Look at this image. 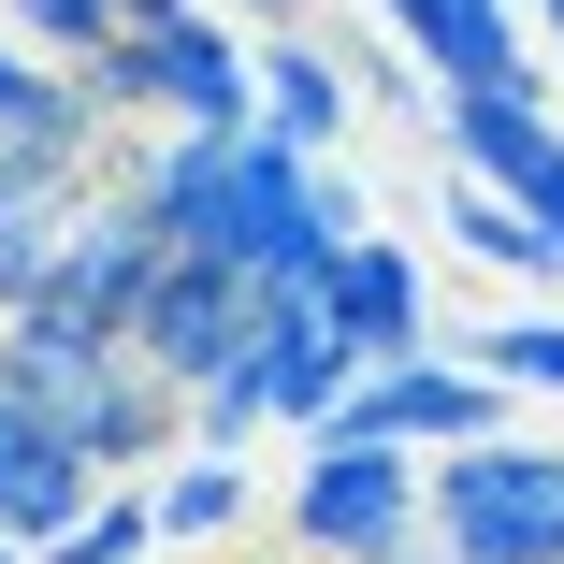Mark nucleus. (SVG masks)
<instances>
[{
  "label": "nucleus",
  "instance_id": "obj_18",
  "mask_svg": "<svg viewBox=\"0 0 564 564\" xmlns=\"http://www.w3.org/2000/svg\"><path fill=\"white\" fill-rule=\"evenodd\" d=\"M478 362H492L507 391H564V318H492Z\"/></svg>",
  "mask_w": 564,
  "mask_h": 564
},
{
  "label": "nucleus",
  "instance_id": "obj_11",
  "mask_svg": "<svg viewBox=\"0 0 564 564\" xmlns=\"http://www.w3.org/2000/svg\"><path fill=\"white\" fill-rule=\"evenodd\" d=\"M348 101H362V73L333 58V44H304V30H275V44H261V131H290L304 160L348 145Z\"/></svg>",
  "mask_w": 564,
  "mask_h": 564
},
{
  "label": "nucleus",
  "instance_id": "obj_22",
  "mask_svg": "<svg viewBox=\"0 0 564 564\" xmlns=\"http://www.w3.org/2000/svg\"><path fill=\"white\" fill-rule=\"evenodd\" d=\"M535 30H550V58H564V0H535Z\"/></svg>",
  "mask_w": 564,
  "mask_h": 564
},
{
  "label": "nucleus",
  "instance_id": "obj_4",
  "mask_svg": "<svg viewBox=\"0 0 564 564\" xmlns=\"http://www.w3.org/2000/svg\"><path fill=\"white\" fill-rule=\"evenodd\" d=\"M131 117L87 87V58H44L30 30H0V188H101V145Z\"/></svg>",
  "mask_w": 564,
  "mask_h": 564
},
{
  "label": "nucleus",
  "instance_id": "obj_17",
  "mask_svg": "<svg viewBox=\"0 0 564 564\" xmlns=\"http://www.w3.org/2000/svg\"><path fill=\"white\" fill-rule=\"evenodd\" d=\"M261 420H275V391H261V362H232V377H203V391H188V448H247Z\"/></svg>",
  "mask_w": 564,
  "mask_h": 564
},
{
  "label": "nucleus",
  "instance_id": "obj_23",
  "mask_svg": "<svg viewBox=\"0 0 564 564\" xmlns=\"http://www.w3.org/2000/svg\"><path fill=\"white\" fill-rule=\"evenodd\" d=\"M0 564H44V550H15V535H0Z\"/></svg>",
  "mask_w": 564,
  "mask_h": 564
},
{
  "label": "nucleus",
  "instance_id": "obj_3",
  "mask_svg": "<svg viewBox=\"0 0 564 564\" xmlns=\"http://www.w3.org/2000/svg\"><path fill=\"white\" fill-rule=\"evenodd\" d=\"M87 87L117 117H174V131H261V58L232 44V15H160V30H101Z\"/></svg>",
  "mask_w": 564,
  "mask_h": 564
},
{
  "label": "nucleus",
  "instance_id": "obj_20",
  "mask_svg": "<svg viewBox=\"0 0 564 564\" xmlns=\"http://www.w3.org/2000/svg\"><path fill=\"white\" fill-rule=\"evenodd\" d=\"M535 217H550V232H564V160H550V188H535Z\"/></svg>",
  "mask_w": 564,
  "mask_h": 564
},
{
  "label": "nucleus",
  "instance_id": "obj_9",
  "mask_svg": "<svg viewBox=\"0 0 564 564\" xmlns=\"http://www.w3.org/2000/svg\"><path fill=\"white\" fill-rule=\"evenodd\" d=\"M87 507H101V464H87V448H73L30 391H0V535L44 550V535H73Z\"/></svg>",
  "mask_w": 564,
  "mask_h": 564
},
{
  "label": "nucleus",
  "instance_id": "obj_19",
  "mask_svg": "<svg viewBox=\"0 0 564 564\" xmlns=\"http://www.w3.org/2000/svg\"><path fill=\"white\" fill-rule=\"evenodd\" d=\"M0 30H30L44 58H87L101 30H117V0H0Z\"/></svg>",
  "mask_w": 564,
  "mask_h": 564
},
{
  "label": "nucleus",
  "instance_id": "obj_8",
  "mask_svg": "<svg viewBox=\"0 0 564 564\" xmlns=\"http://www.w3.org/2000/svg\"><path fill=\"white\" fill-rule=\"evenodd\" d=\"M261 391H275V420H333V405H348V377H362V348H348V333H333V290L318 275H261Z\"/></svg>",
  "mask_w": 564,
  "mask_h": 564
},
{
  "label": "nucleus",
  "instance_id": "obj_7",
  "mask_svg": "<svg viewBox=\"0 0 564 564\" xmlns=\"http://www.w3.org/2000/svg\"><path fill=\"white\" fill-rule=\"evenodd\" d=\"M434 131H448V174H478V188H550L564 160V117H550V87L535 73H478V87H434Z\"/></svg>",
  "mask_w": 564,
  "mask_h": 564
},
{
  "label": "nucleus",
  "instance_id": "obj_12",
  "mask_svg": "<svg viewBox=\"0 0 564 564\" xmlns=\"http://www.w3.org/2000/svg\"><path fill=\"white\" fill-rule=\"evenodd\" d=\"M377 15L434 58V87H478V73H535L521 58V0H377Z\"/></svg>",
  "mask_w": 564,
  "mask_h": 564
},
{
  "label": "nucleus",
  "instance_id": "obj_6",
  "mask_svg": "<svg viewBox=\"0 0 564 564\" xmlns=\"http://www.w3.org/2000/svg\"><path fill=\"white\" fill-rule=\"evenodd\" d=\"M318 434H391V448H464V434H507V377L492 362H377L348 377V405H333Z\"/></svg>",
  "mask_w": 564,
  "mask_h": 564
},
{
  "label": "nucleus",
  "instance_id": "obj_24",
  "mask_svg": "<svg viewBox=\"0 0 564 564\" xmlns=\"http://www.w3.org/2000/svg\"><path fill=\"white\" fill-rule=\"evenodd\" d=\"M232 564H247V550H232ZM290 564H318V550H290Z\"/></svg>",
  "mask_w": 564,
  "mask_h": 564
},
{
  "label": "nucleus",
  "instance_id": "obj_21",
  "mask_svg": "<svg viewBox=\"0 0 564 564\" xmlns=\"http://www.w3.org/2000/svg\"><path fill=\"white\" fill-rule=\"evenodd\" d=\"M247 15H261V30H290V15H304V0H247Z\"/></svg>",
  "mask_w": 564,
  "mask_h": 564
},
{
  "label": "nucleus",
  "instance_id": "obj_2",
  "mask_svg": "<svg viewBox=\"0 0 564 564\" xmlns=\"http://www.w3.org/2000/svg\"><path fill=\"white\" fill-rule=\"evenodd\" d=\"M420 448L391 434H318L304 478H290V550L318 564H434V507H420Z\"/></svg>",
  "mask_w": 564,
  "mask_h": 564
},
{
  "label": "nucleus",
  "instance_id": "obj_13",
  "mask_svg": "<svg viewBox=\"0 0 564 564\" xmlns=\"http://www.w3.org/2000/svg\"><path fill=\"white\" fill-rule=\"evenodd\" d=\"M448 247L492 261V275H564V232H550L521 188H478V174H448Z\"/></svg>",
  "mask_w": 564,
  "mask_h": 564
},
{
  "label": "nucleus",
  "instance_id": "obj_5",
  "mask_svg": "<svg viewBox=\"0 0 564 564\" xmlns=\"http://www.w3.org/2000/svg\"><path fill=\"white\" fill-rule=\"evenodd\" d=\"M131 348H145L174 391L232 377V362L261 348V275H247V261H217V247H174L160 290H145V318H131Z\"/></svg>",
  "mask_w": 564,
  "mask_h": 564
},
{
  "label": "nucleus",
  "instance_id": "obj_14",
  "mask_svg": "<svg viewBox=\"0 0 564 564\" xmlns=\"http://www.w3.org/2000/svg\"><path fill=\"white\" fill-rule=\"evenodd\" d=\"M247 448H188V464H160V535L174 550H232L247 535Z\"/></svg>",
  "mask_w": 564,
  "mask_h": 564
},
{
  "label": "nucleus",
  "instance_id": "obj_10",
  "mask_svg": "<svg viewBox=\"0 0 564 564\" xmlns=\"http://www.w3.org/2000/svg\"><path fill=\"white\" fill-rule=\"evenodd\" d=\"M318 290H333V333L362 348V377H377V362H420V348H434V304H420V261H405V247H377V232H362V247L333 261Z\"/></svg>",
  "mask_w": 564,
  "mask_h": 564
},
{
  "label": "nucleus",
  "instance_id": "obj_1",
  "mask_svg": "<svg viewBox=\"0 0 564 564\" xmlns=\"http://www.w3.org/2000/svg\"><path fill=\"white\" fill-rule=\"evenodd\" d=\"M434 564H564V448L535 434H464L434 448Z\"/></svg>",
  "mask_w": 564,
  "mask_h": 564
},
{
  "label": "nucleus",
  "instance_id": "obj_16",
  "mask_svg": "<svg viewBox=\"0 0 564 564\" xmlns=\"http://www.w3.org/2000/svg\"><path fill=\"white\" fill-rule=\"evenodd\" d=\"M145 550H174V535H160V492H131V478H101V507L73 535H44V564H145Z\"/></svg>",
  "mask_w": 564,
  "mask_h": 564
},
{
  "label": "nucleus",
  "instance_id": "obj_15",
  "mask_svg": "<svg viewBox=\"0 0 564 564\" xmlns=\"http://www.w3.org/2000/svg\"><path fill=\"white\" fill-rule=\"evenodd\" d=\"M73 203H87V188H0V304H30V290L58 275V247H73Z\"/></svg>",
  "mask_w": 564,
  "mask_h": 564
}]
</instances>
